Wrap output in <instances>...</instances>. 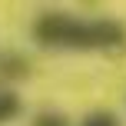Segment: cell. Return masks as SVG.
<instances>
[{"label":"cell","mask_w":126,"mask_h":126,"mask_svg":"<svg viewBox=\"0 0 126 126\" xmlns=\"http://www.w3.org/2000/svg\"><path fill=\"white\" fill-rule=\"evenodd\" d=\"M33 126H70V120L60 116V113H40L37 120H33Z\"/></svg>","instance_id":"cell-4"},{"label":"cell","mask_w":126,"mask_h":126,"mask_svg":"<svg viewBox=\"0 0 126 126\" xmlns=\"http://www.w3.org/2000/svg\"><path fill=\"white\" fill-rule=\"evenodd\" d=\"M20 110H23V103H20V96L13 93V90H0V126L17 120Z\"/></svg>","instance_id":"cell-2"},{"label":"cell","mask_w":126,"mask_h":126,"mask_svg":"<svg viewBox=\"0 0 126 126\" xmlns=\"http://www.w3.org/2000/svg\"><path fill=\"white\" fill-rule=\"evenodd\" d=\"M33 37L43 47L66 50H120L126 47V27L110 17H70L50 10L40 13L33 23Z\"/></svg>","instance_id":"cell-1"},{"label":"cell","mask_w":126,"mask_h":126,"mask_svg":"<svg viewBox=\"0 0 126 126\" xmlns=\"http://www.w3.org/2000/svg\"><path fill=\"white\" fill-rule=\"evenodd\" d=\"M80 126H120V116L110 113V110H96V113L83 116V123H80Z\"/></svg>","instance_id":"cell-3"}]
</instances>
